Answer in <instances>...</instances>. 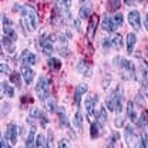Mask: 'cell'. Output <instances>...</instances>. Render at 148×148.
<instances>
[{"label": "cell", "instance_id": "6da1fadb", "mask_svg": "<svg viewBox=\"0 0 148 148\" xmlns=\"http://www.w3.org/2000/svg\"><path fill=\"white\" fill-rule=\"evenodd\" d=\"M21 23L23 26L26 27V30L29 32H34L37 29V24H38V18H37V13L36 10L32 7V6H24L23 10H21Z\"/></svg>", "mask_w": 148, "mask_h": 148}, {"label": "cell", "instance_id": "7a4b0ae2", "mask_svg": "<svg viewBox=\"0 0 148 148\" xmlns=\"http://www.w3.org/2000/svg\"><path fill=\"white\" fill-rule=\"evenodd\" d=\"M114 64H115V67L121 71L123 77H124L125 80H132V78L135 77V69H134V64H132L131 61L123 58V57H115V58H114Z\"/></svg>", "mask_w": 148, "mask_h": 148}, {"label": "cell", "instance_id": "3957f363", "mask_svg": "<svg viewBox=\"0 0 148 148\" xmlns=\"http://www.w3.org/2000/svg\"><path fill=\"white\" fill-rule=\"evenodd\" d=\"M121 95H123V90L118 88L111 94L110 97L107 98L106 101V106H107V110L108 111H117L118 114L121 112Z\"/></svg>", "mask_w": 148, "mask_h": 148}, {"label": "cell", "instance_id": "277c9868", "mask_svg": "<svg viewBox=\"0 0 148 148\" xmlns=\"http://www.w3.org/2000/svg\"><path fill=\"white\" fill-rule=\"evenodd\" d=\"M54 36H49L47 33H43L41 36L38 37V47L43 50V53L47 56H50L54 51V47H53V40Z\"/></svg>", "mask_w": 148, "mask_h": 148}, {"label": "cell", "instance_id": "5b68a950", "mask_svg": "<svg viewBox=\"0 0 148 148\" xmlns=\"http://www.w3.org/2000/svg\"><path fill=\"white\" fill-rule=\"evenodd\" d=\"M36 92H37V97L40 100H46L50 94V83L46 77H40L38 81H37V86H36Z\"/></svg>", "mask_w": 148, "mask_h": 148}, {"label": "cell", "instance_id": "8992f818", "mask_svg": "<svg viewBox=\"0 0 148 148\" xmlns=\"http://www.w3.org/2000/svg\"><path fill=\"white\" fill-rule=\"evenodd\" d=\"M98 103V97L91 95L88 98H86V111H87V117L90 118V121L92 123L94 117H95V106Z\"/></svg>", "mask_w": 148, "mask_h": 148}, {"label": "cell", "instance_id": "52a82bcc", "mask_svg": "<svg viewBox=\"0 0 148 148\" xmlns=\"http://www.w3.org/2000/svg\"><path fill=\"white\" fill-rule=\"evenodd\" d=\"M128 23L134 30H137V32L141 30V17L137 10H132L128 13Z\"/></svg>", "mask_w": 148, "mask_h": 148}, {"label": "cell", "instance_id": "ba28073f", "mask_svg": "<svg viewBox=\"0 0 148 148\" xmlns=\"http://www.w3.org/2000/svg\"><path fill=\"white\" fill-rule=\"evenodd\" d=\"M6 138L9 140L10 145H14L17 141V127L14 124H9L6 128Z\"/></svg>", "mask_w": 148, "mask_h": 148}, {"label": "cell", "instance_id": "9c48e42d", "mask_svg": "<svg viewBox=\"0 0 148 148\" xmlns=\"http://www.w3.org/2000/svg\"><path fill=\"white\" fill-rule=\"evenodd\" d=\"M3 32H4V36L12 37L13 40L17 38V34H16V32H14V29H13L10 20L6 17V16H3Z\"/></svg>", "mask_w": 148, "mask_h": 148}, {"label": "cell", "instance_id": "30bf717a", "mask_svg": "<svg viewBox=\"0 0 148 148\" xmlns=\"http://www.w3.org/2000/svg\"><path fill=\"white\" fill-rule=\"evenodd\" d=\"M97 24H98V16L92 14L90 17V23H88V29H87V37L88 40H92L95 36V30H97Z\"/></svg>", "mask_w": 148, "mask_h": 148}, {"label": "cell", "instance_id": "8fae6325", "mask_svg": "<svg viewBox=\"0 0 148 148\" xmlns=\"http://www.w3.org/2000/svg\"><path fill=\"white\" fill-rule=\"evenodd\" d=\"M87 92V86L86 84H80L75 87V91H74V104L78 107L80 106V101H81V97Z\"/></svg>", "mask_w": 148, "mask_h": 148}, {"label": "cell", "instance_id": "7c38bea8", "mask_svg": "<svg viewBox=\"0 0 148 148\" xmlns=\"http://www.w3.org/2000/svg\"><path fill=\"white\" fill-rule=\"evenodd\" d=\"M21 75H23V78H24V83L26 84H30L32 81H33V78H34V71L29 67V66H23L21 67Z\"/></svg>", "mask_w": 148, "mask_h": 148}, {"label": "cell", "instance_id": "4fadbf2b", "mask_svg": "<svg viewBox=\"0 0 148 148\" xmlns=\"http://www.w3.org/2000/svg\"><path fill=\"white\" fill-rule=\"evenodd\" d=\"M125 141H127L128 145H134L137 143V134H135V131L131 125L125 127Z\"/></svg>", "mask_w": 148, "mask_h": 148}, {"label": "cell", "instance_id": "5bb4252c", "mask_svg": "<svg viewBox=\"0 0 148 148\" xmlns=\"http://www.w3.org/2000/svg\"><path fill=\"white\" fill-rule=\"evenodd\" d=\"M21 63L26 66H33V64H36V56L26 50L21 53Z\"/></svg>", "mask_w": 148, "mask_h": 148}, {"label": "cell", "instance_id": "9a60e30c", "mask_svg": "<svg viewBox=\"0 0 148 148\" xmlns=\"http://www.w3.org/2000/svg\"><path fill=\"white\" fill-rule=\"evenodd\" d=\"M103 29H104L106 32H108V33H112V32L115 30V24H114V21H112V17L106 16V17L103 18Z\"/></svg>", "mask_w": 148, "mask_h": 148}, {"label": "cell", "instance_id": "2e32d148", "mask_svg": "<svg viewBox=\"0 0 148 148\" xmlns=\"http://www.w3.org/2000/svg\"><path fill=\"white\" fill-rule=\"evenodd\" d=\"M135 43H137V37L134 33H130L127 36V51L130 54L134 51V47H135Z\"/></svg>", "mask_w": 148, "mask_h": 148}, {"label": "cell", "instance_id": "e0dca14e", "mask_svg": "<svg viewBox=\"0 0 148 148\" xmlns=\"http://www.w3.org/2000/svg\"><path fill=\"white\" fill-rule=\"evenodd\" d=\"M127 115L128 118H131V121H137V112H135V106L132 101H128L127 103Z\"/></svg>", "mask_w": 148, "mask_h": 148}, {"label": "cell", "instance_id": "ac0fdd59", "mask_svg": "<svg viewBox=\"0 0 148 148\" xmlns=\"http://www.w3.org/2000/svg\"><path fill=\"white\" fill-rule=\"evenodd\" d=\"M70 6H71V0H57V9H58L61 13L69 12Z\"/></svg>", "mask_w": 148, "mask_h": 148}, {"label": "cell", "instance_id": "d6986e66", "mask_svg": "<svg viewBox=\"0 0 148 148\" xmlns=\"http://www.w3.org/2000/svg\"><path fill=\"white\" fill-rule=\"evenodd\" d=\"M77 70L83 74V75H90V73H91V67H90L87 63H84V61H80V63H78Z\"/></svg>", "mask_w": 148, "mask_h": 148}, {"label": "cell", "instance_id": "ffe728a7", "mask_svg": "<svg viewBox=\"0 0 148 148\" xmlns=\"http://www.w3.org/2000/svg\"><path fill=\"white\" fill-rule=\"evenodd\" d=\"M111 46L115 49V50H121L123 47V38L120 34H114L112 38H111Z\"/></svg>", "mask_w": 148, "mask_h": 148}, {"label": "cell", "instance_id": "44dd1931", "mask_svg": "<svg viewBox=\"0 0 148 148\" xmlns=\"http://www.w3.org/2000/svg\"><path fill=\"white\" fill-rule=\"evenodd\" d=\"M34 134H36V131H34V127H30L29 130V135H27V138H26V147H33L34 145Z\"/></svg>", "mask_w": 148, "mask_h": 148}, {"label": "cell", "instance_id": "7402d4cb", "mask_svg": "<svg viewBox=\"0 0 148 148\" xmlns=\"http://www.w3.org/2000/svg\"><path fill=\"white\" fill-rule=\"evenodd\" d=\"M1 91H3V94H6L7 97H13V95H14V90H13V87H12L9 83H6V81H3V83H1Z\"/></svg>", "mask_w": 148, "mask_h": 148}, {"label": "cell", "instance_id": "603a6c76", "mask_svg": "<svg viewBox=\"0 0 148 148\" xmlns=\"http://www.w3.org/2000/svg\"><path fill=\"white\" fill-rule=\"evenodd\" d=\"M147 124H148V114L147 111H143L140 114V117L137 118V125L138 127H145Z\"/></svg>", "mask_w": 148, "mask_h": 148}, {"label": "cell", "instance_id": "cb8c5ba5", "mask_svg": "<svg viewBox=\"0 0 148 148\" xmlns=\"http://www.w3.org/2000/svg\"><path fill=\"white\" fill-rule=\"evenodd\" d=\"M97 123H98L101 127L106 125V123H107V111H106V108H101L100 114L97 115Z\"/></svg>", "mask_w": 148, "mask_h": 148}, {"label": "cell", "instance_id": "d4e9b609", "mask_svg": "<svg viewBox=\"0 0 148 148\" xmlns=\"http://www.w3.org/2000/svg\"><path fill=\"white\" fill-rule=\"evenodd\" d=\"M103 128L98 123H91V132H90V135H91V138H97V137H100V130Z\"/></svg>", "mask_w": 148, "mask_h": 148}, {"label": "cell", "instance_id": "484cf974", "mask_svg": "<svg viewBox=\"0 0 148 148\" xmlns=\"http://www.w3.org/2000/svg\"><path fill=\"white\" fill-rule=\"evenodd\" d=\"M21 74H18L17 71H14V73L10 74V80H12V83L14 84V86H17V87H21Z\"/></svg>", "mask_w": 148, "mask_h": 148}, {"label": "cell", "instance_id": "4316f807", "mask_svg": "<svg viewBox=\"0 0 148 148\" xmlns=\"http://www.w3.org/2000/svg\"><path fill=\"white\" fill-rule=\"evenodd\" d=\"M74 125L77 127L78 131L83 130V115H81L80 111H77V114H75V117H74Z\"/></svg>", "mask_w": 148, "mask_h": 148}, {"label": "cell", "instance_id": "83f0119b", "mask_svg": "<svg viewBox=\"0 0 148 148\" xmlns=\"http://www.w3.org/2000/svg\"><path fill=\"white\" fill-rule=\"evenodd\" d=\"M34 145L38 148H43V147H47L49 144L46 143V138H44V135L43 134H38L36 137V141H34Z\"/></svg>", "mask_w": 148, "mask_h": 148}, {"label": "cell", "instance_id": "f1b7e54d", "mask_svg": "<svg viewBox=\"0 0 148 148\" xmlns=\"http://www.w3.org/2000/svg\"><path fill=\"white\" fill-rule=\"evenodd\" d=\"M49 67H51L53 70H60V69H61V63H60L58 58L50 57V58H49Z\"/></svg>", "mask_w": 148, "mask_h": 148}, {"label": "cell", "instance_id": "f546056e", "mask_svg": "<svg viewBox=\"0 0 148 148\" xmlns=\"http://www.w3.org/2000/svg\"><path fill=\"white\" fill-rule=\"evenodd\" d=\"M88 16H90V6H87V4L86 6H81L80 13H78V17L83 20V18H87Z\"/></svg>", "mask_w": 148, "mask_h": 148}, {"label": "cell", "instance_id": "4dcf8cb0", "mask_svg": "<svg viewBox=\"0 0 148 148\" xmlns=\"http://www.w3.org/2000/svg\"><path fill=\"white\" fill-rule=\"evenodd\" d=\"M120 9V0H108V10L115 12Z\"/></svg>", "mask_w": 148, "mask_h": 148}, {"label": "cell", "instance_id": "1f68e13d", "mask_svg": "<svg viewBox=\"0 0 148 148\" xmlns=\"http://www.w3.org/2000/svg\"><path fill=\"white\" fill-rule=\"evenodd\" d=\"M46 108L49 111H54L56 110V100L54 98H49V100H46Z\"/></svg>", "mask_w": 148, "mask_h": 148}, {"label": "cell", "instance_id": "d6a6232c", "mask_svg": "<svg viewBox=\"0 0 148 148\" xmlns=\"http://www.w3.org/2000/svg\"><path fill=\"white\" fill-rule=\"evenodd\" d=\"M112 21H114L115 27L121 26V24H123V14H121V13H117V14H114V16H112Z\"/></svg>", "mask_w": 148, "mask_h": 148}, {"label": "cell", "instance_id": "836d02e7", "mask_svg": "<svg viewBox=\"0 0 148 148\" xmlns=\"http://www.w3.org/2000/svg\"><path fill=\"white\" fill-rule=\"evenodd\" d=\"M138 147H147V132L145 131H143L141 132V135H140V144H138Z\"/></svg>", "mask_w": 148, "mask_h": 148}, {"label": "cell", "instance_id": "e575fe53", "mask_svg": "<svg viewBox=\"0 0 148 148\" xmlns=\"http://www.w3.org/2000/svg\"><path fill=\"white\" fill-rule=\"evenodd\" d=\"M58 117H60V121L64 124V125H67V118H66V114H64V111L61 110H58Z\"/></svg>", "mask_w": 148, "mask_h": 148}, {"label": "cell", "instance_id": "d590c367", "mask_svg": "<svg viewBox=\"0 0 148 148\" xmlns=\"http://www.w3.org/2000/svg\"><path fill=\"white\" fill-rule=\"evenodd\" d=\"M0 70H1V74H12L10 73V69H9L4 63H1V64H0Z\"/></svg>", "mask_w": 148, "mask_h": 148}, {"label": "cell", "instance_id": "8d00e7d4", "mask_svg": "<svg viewBox=\"0 0 148 148\" xmlns=\"http://www.w3.org/2000/svg\"><path fill=\"white\" fill-rule=\"evenodd\" d=\"M114 124H115V127H123L124 125V118L123 117H117L115 121H114Z\"/></svg>", "mask_w": 148, "mask_h": 148}, {"label": "cell", "instance_id": "74e56055", "mask_svg": "<svg viewBox=\"0 0 148 148\" xmlns=\"http://www.w3.org/2000/svg\"><path fill=\"white\" fill-rule=\"evenodd\" d=\"M110 46H111V38H103V47L107 50Z\"/></svg>", "mask_w": 148, "mask_h": 148}, {"label": "cell", "instance_id": "f35d334b", "mask_svg": "<svg viewBox=\"0 0 148 148\" xmlns=\"http://www.w3.org/2000/svg\"><path fill=\"white\" fill-rule=\"evenodd\" d=\"M7 143H9V140H7V138H4V137H1V147L7 148L9 147V144H7Z\"/></svg>", "mask_w": 148, "mask_h": 148}, {"label": "cell", "instance_id": "ab89813d", "mask_svg": "<svg viewBox=\"0 0 148 148\" xmlns=\"http://www.w3.org/2000/svg\"><path fill=\"white\" fill-rule=\"evenodd\" d=\"M144 26H145V29L148 30V13L145 14V17H144Z\"/></svg>", "mask_w": 148, "mask_h": 148}, {"label": "cell", "instance_id": "60d3db41", "mask_svg": "<svg viewBox=\"0 0 148 148\" xmlns=\"http://www.w3.org/2000/svg\"><path fill=\"white\" fill-rule=\"evenodd\" d=\"M58 147H67V144H66V141H60V144H58Z\"/></svg>", "mask_w": 148, "mask_h": 148}, {"label": "cell", "instance_id": "b9f144b4", "mask_svg": "<svg viewBox=\"0 0 148 148\" xmlns=\"http://www.w3.org/2000/svg\"><path fill=\"white\" fill-rule=\"evenodd\" d=\"M145 73L148 74V63H147V67H145Z\"/></svg>", "mask_w": 148, "mask_h": 148}, {"label": "cell", "instance_id": "7bdbcfd3", "mask_svg": "<svg viewBox=\"0 0 148 148\" xmlns=\"http://www.w3.org/2000/svg\"><path fill=\"white\" fill-rule=\"evenodd\" d=\"M132 1H135V3H140V1H141V0H132Z\"/></svg>", "mask_w": 148, "mask_h": 148}, {"label": "cell", "instance_id": "ee69618b", "mask_svg": "<svg viewBox=\"0 0 148 148\" xmlns=\"http://www.w3.org/2000/svg\"><path fill=\"white\" fill-rule=\"evenodd\" d=\"M124 1H125V3H127V4H130V0H124Z\"/></svg>", "mask_w": 148, "mask_h": 148}, {"label": "cell", "instance_id": "f6af8a7d", "mask_svg": "<svg viewBox=\"0 0 148 148\" xmlns=\"http://www.w3.org/2000/svg\"><path fill=\"white\" fill-rule=\"evenodd\" d=\"M80 1H84V0H80Z\"/></svg>", "mask_w": 148, "mask_h": 148}]
</instances>
